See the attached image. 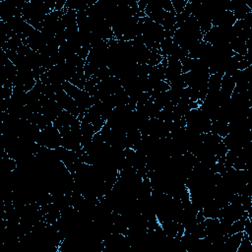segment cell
Here are the masks:
<instances>
[{"mask_svg": "<svg viewBox=\"0 0 252 252\" xmlns=\"http://www.w3.org/2000/svg\"><path fill=\"white\" fill-rule=\"evenodd\" d=\"M222 76H223L222 73H216V74L210 75L209 80H208V86H207V88H208L207 94H216V93L220 92Z\"/></svg>", "mask_w": 252, "mask_h": 252, "instance_id": "5b68a950", "label": "cell"}, {"mask_svg": "<svg viewBox=\"0 0 252 252\" xmlns=\"http://www.w3.org/2000/svg\"><path fill=\"white\" fill-rule=\"evenodd\" d=\"M62 110L64 109L54 98H46L42 103V107L39 113L43 114L53 122L62 112Z\"/></svg>", "mask_w": 252, "mask_h": 252, "instance_id": "3957f363", "label": "cell"}, {"mask_svg": "<svg viewBox=\"0 0 252 252\" xmlns=\"http://www.w3.org/2000/svg\"><path fill=\"white\" fill-rule=\"evenodd\" d=\"M61 142L62 136L59 130L55 128L52 124L51 126L40 131L35 143L47 149H56L61 146Z\"/></svg>", "mask_w": 252, "mask_h": 252, "instance_id": "7a4b0ae2", "label": "cell"}, {"mask_svg": "<svg viewBox=\"0 0 252 252\" xmlns=\"http://www.w3.org/2000/svg\"><path fill=\"white\" fill-rule=\"evenodd\" d=\"M63 90L66 92L67 94H69L78 105L79 109L82 113H85L90 107L94 105V101L92 96L88 92L85 90H81L77 88L76 86L72 85L70 82L66 81L62 84Z\"/></svg>", "mask_w": 252, "mask_h": 252, "instance_id": "6da1fadb", "label": "cell"}, {"mask_svg": "<svg viewBox=\"0 0 252 252\" xmlns=\"http://www.w3.org/2000/svg\"><path fill=\"white\" fill-rule=\"evenodd\" d=\"M230 131L229 128V123L226 121H222V120H214L211 123V130L210 132H212L215 135H218L220 138L225 137Z\"/></svg>", "mask_w": 252, "mask_h": 252, "instance_id": "277c9868", "label": "cell"}, {"mask_svg": "<svg viewBox=\"0 0 252 252\" xmlns=\"http://www.w3.org/2000/svg\"><path fill=\"white\" fill-rule=\"evenodd\" d=\"M170 1H171L173 10L176 14L181 13L185 9V7L188 3V1H186V0H170Z\"/></svg>", "mask_w": 252, "mask_h": 252, "instance_id": "8992f818", "label": "cell"}]
</instances>
